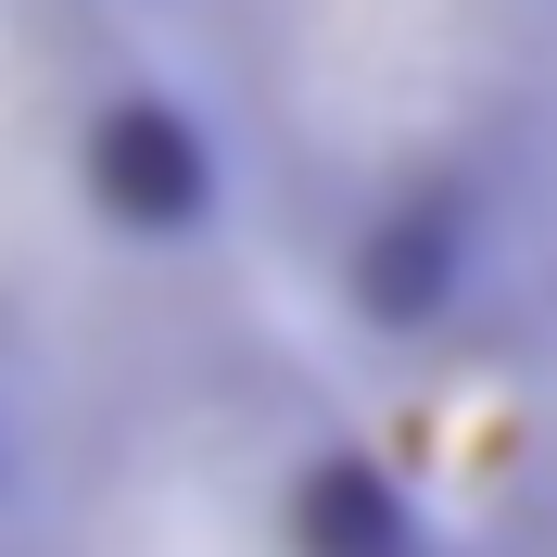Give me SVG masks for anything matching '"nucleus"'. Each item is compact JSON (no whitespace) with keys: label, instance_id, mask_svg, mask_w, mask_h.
I'll use <instances>...</instances> for the list:
<instances>
[{"label":"nucleus","instance_id":"nucleus-1","mask_svg":"<svg viewBox=\"0 0 557 557\" xmlns=\"http://www.w3.org/2000/svg\"><path fill=\"white\" fill-rule=\"evenodd\" d=\"M482 292V215L444 177H393L381 203L343 228V317L368 343H431Z\"/></svg>","mask_w":557,"mask_h":557}]
</instances>
